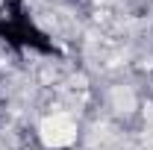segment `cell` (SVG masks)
<instances>
[{
    "instance_id": "obj_1",
    "label": "cell",
    "mask_w": 153,
    "mask_h": 150,
    "mask_svg": "<svg viewBox=\"0 0 153 150\" xmlns=\"http://www.w3.org/2000/svg\"><path fill=\"white\" fill-rule=\"evenodd\" d=\"M74 135H76V127L68 118H50V121H44V127H41V138H44L50 147H65V144H71Z\"/></svg>"
}]
</instances>
